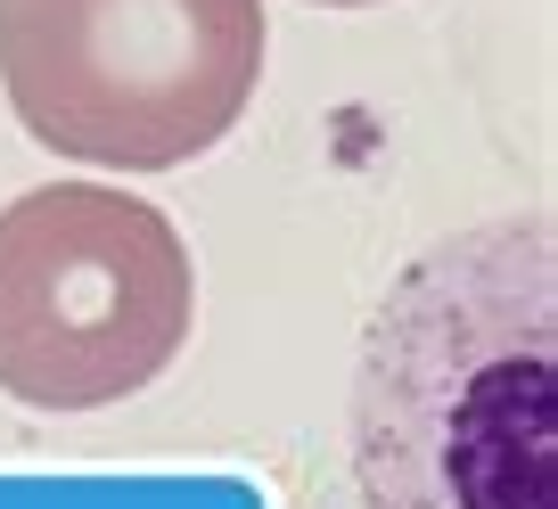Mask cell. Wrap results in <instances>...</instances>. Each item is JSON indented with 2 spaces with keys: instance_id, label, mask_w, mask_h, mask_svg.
Returning a JSON list of instances; mask_svg holds the SVG:
<instances>
[{
  "instance_id": "277c9868",
  "label": "cell",
  "mask_w": 558,
  "mask_h": 509,
  "mask_svg": "<svg viewBox=\"0 0 558 509\" xmlns=\"http://www.w3.org/2000/svg\"><path fill=\"white\" fill-rule=\"evenodd\" d=\"M320 9H369V0H320Z\"/></svg>"
},
{
  "instance_id": "6da1fadb",
  "label": "cell",
  "mask_w": 558,
  "mask_h": 509,
  "mask_svg": "<svg viewBox=\"0 0 558 509\" xmlns=\"http://www.w3.org/2000/svg\"><path fill=\"white\" fill-rule=\"evenodd\" d=\"M362 509H558L550 214L452 230L369 313L353 369Z\"/></svg>"
},
{
  "instance_id": "7a4b0ae2",
  "label": "cell",
  "mask_w": 558,
  "mask_h": 509,
  "mask_svg": "<svg viewBox=\"0 0 558 509\" xmlns=\"http://www.w3.org/2000/svg\"><path fill=\"white\" fill-rule=\"evenodd\" d=\"M255 83L263 0H0V90L66 165H190Z\"/></svg>"
},
{
  "instance_id": "3957f363",
  "label": "cell",
  "mask_w": 558,
  "mask_h": 509,
  "mask_svg": "<svg viewBox=\"0 0 558 509\" xmlns=\"http://www.w3.org/2000/svg\"><path fill=\"white\" fill-rule=\"evenodd\" d=\"M197 320L181 230L107 181H50L0 206V395L107 411L157 387Z\"/></svg>"
}]
</instances>
